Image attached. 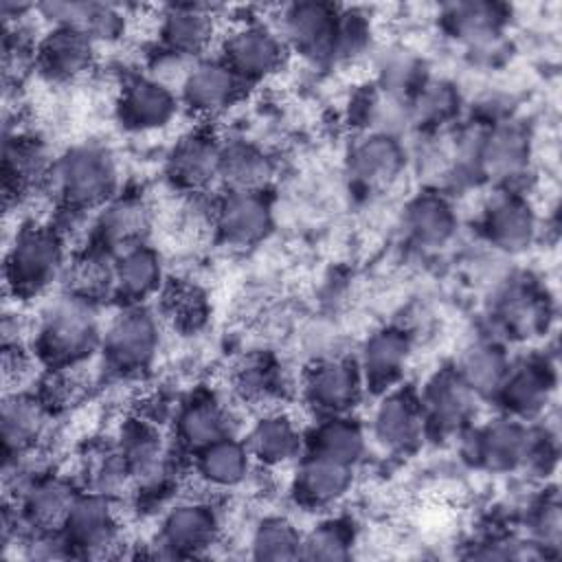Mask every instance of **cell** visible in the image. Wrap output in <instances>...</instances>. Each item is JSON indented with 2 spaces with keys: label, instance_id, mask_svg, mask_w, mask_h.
Listing matches in <instances>:
<instances>
[{
  "label": "cell",
  "instance_id": "6da1fadb",
  "mask_svg": "<svg viewBox=\"0 0 562 562\" xmlns=\"http://www.w3.org/2000/svg\"><path fill=\"white\" fill-rule=\"evenodd\" d=\"M97 303L72 292L53 299L37 325V349L42 358L55 367H68L99 345Z\"/></svg>",
  "mask_w": 562,
  "mask_h": 562
},
{
  "label": "cell",
  "instance_id": "7a4b0ae2",
  "mask_svg": "<svg viewBox=\"0 0 562 562\" xmlns=\"http://www.w3.org/2000/svg\"><path fill=\"white\" fill-rule=\"evenodd\" d=\"M119 167L114 156L94 143L68 149L53 171V187L66 209L90 211L114 198Z\"/></svg>",
  "mask_w": 562,
  "mask_h": 562
},
{
  "label": "cell",
  "instance_id": "3957f363",
  "mask_svg": "<svg viewBox=\"0 0 562 562\" xmlns=\"http://www.w3.org/2000/svg\"><path fill=\"white\" fill-rule=\"evenodd\" d=\"M64 237L57 228L24 226L7 252L4 277L15 296L44 292L64 270Z\"/></svg>",
  "mask_w": 562,
  "mask_h": 562
},
{
  "label": "cell",
  "instance_id": "277c9868",
  "mask_svg": "<svg viewBox=\"0 0 562 562\" xmlns=\"http://www.w3.org/2000/svg\"><path fill=\"white\" fill-rule=\"evenodd\" d=\"M160 347V325L143 305H127L103 334V353L112 369L136 373L147 369Z\"/></svg>",
  "mask_w": 562,
  "mask_h": 562
},
{
  "label": "cell",
  "instance_id": "5b68a950",
  "mask_svg": "<svg viewBox=\"0 0 562 562\" xmlns=\"http://www.w3.org/2000/svg\"><path fill=\"white\" fill-rule=\"evenodd\" d=\"M340 13L325 2L290 4L281 18V33L290 46L310 59L338 57Z\"/></svg>",
  "mask_w": 562,
  "mask_h": 562
},
{
  "label": "cell",
  "instance_id": "8992f818",
  "mask_svg": "<svg viewBox=\"0 0 562 562\" xmlns=\"http://www.w3.org/2000/svg\"><path fill=\"white\" fill-rule=\"evenodd\" d=\"M61 531L72 553H108V549L119 542V518L114 512V501L99 492H79Z\"/></svg>",
  "mask_w": 562,
  "mask_h": 562
},
{
  "label": "cell",
  "instance_id": "52a82bcc",
  "mask_svg": "<svg viewBox=\"0 0 562 562\" xmlns=\"http://www.w3.org/2000/svg\"><path fill=\"white\" fill-rule=\"evenodd\" d=\"M246 81L220 57L191 64L180 94L189 110L202 116H215L233 108L244 94Z\"/></svg>",
  "mask_w": 562,
  "mask_h": 562
},
{
  "label": "cell",
  "instance_id": "ba28073f",
  "mask_svg": "<svg viewBox=\"0 0 562 562\" xmlns=\"http://www.w3.org/2000/svg\"><path fill=\"white\" fill-rule=\"evenodd\" d=\"M222 59L244 79L257 81L272 75L283 61V42L259 22H246L231 31L222 46Z\"/></svg>",
  "mask_w": 562,
  "mask_h": 562
},
{
  "label": "cell",
  "instance_id": "9c48e42d",
  "mask_svg": "<svg viewBox=\"0 0 562 562\" xmlns=\"http://www.w3.org/2000/svg\"><path fill=\"white\" fill-rule=\"evenodd\" d=\"M272 226V209L263 193L228 191L215 202L213 228L217 237L237 248L257 244Z\"/></svg>",
  "mask_w": 562,
  "mask_h": 562
},
{
  "label": "cell",
  "instance_id": "30bf717a",
  "mask_svg": "<svg viewBox=\"0 0 562 562\" xmlns=\"http://www.w3.org/2000/svg\"><path fill=\"white\" fill-rule=\"evenodd\" d=\"M362 373L345 358H325L310 367L303 382L305 400L318 413L345 415L360 397Z\"/></svg>",
  "mask_w": 562,
  "mask_h": 562
},
{
  "label": "cell",
  "instance_id": "8fae6325",
  "mask_svg": "<svg viewBox=\"0 0 562 562\" xmlns=\"http://www.w3.org/2000/svg\"><path fill=\"white\" fill-rule=\"evenodd\" d=\"M531 432L512 419H496L476 430L468 441V457L492 472L516 470L533 457Z\"/></svg>",
  "mask_w": 562,
  "mask_h": 562
},
{
  "label": "cell",
  "instance_id": "7c38bea8",
  "mask_svg": "<svg viewBox=\"0 0 562 562\" xmlns=\"http://www.w3.org/2000/svg\"><path fill=\"white\" fill-rule=\"evenodd\" d=\"M474 393L465 386L457 371L443 369L435 373L419 400L424 428L437 435H450L459 430L472 415Z\"/></svg>",
  "mask_w": 562,
  "mask_h": 562
},
{
  "label": "cell",
  "instance_id": "4fadbf2b",
  "mask_svg": "<svg viewBox=\"0 0 562 562\" xmlns=\"http://www.w3.org/2000/svg\"><path fill=\"white\" fill-rule=\"evenodd\" d=\"M404 167L402 145L386 132H373L353 143L347 156V171L356 187L378 191L397 180Z\"/></svg>",
  "mask_w": 562,
  "mask_h": 562
},
{
  "label": "cell",
  "instance_id": "5bb4252c",
  "mask_svg": "<svg viewBox=\"0 0 562 562\" xmlns=\"http://www.w3.org/2000/svg\"><path fill=\"white\" fill-rule=\"evenodd\" d=\"M217 516L204 503H180L167 512L160 525V547L167 555L191 558L209 549L217 536Z\"/></svg>",
  "mask_w": 562,
  "mask_h": 562
},
{
  "label": "cell",
  "instance_id": "9a60e30c",
  "mask_svg": "<svg viewBox=\"0 0 562 562\" xmlns=\"http://www.w3.org/2000/svg\"><path fill=\"white\" fill-rule=\"evenodd\" d=\"M77 487L64 479L44 474L37 476L15 501L24 527L31 531H61L77 501Z\"/></svg>",
  "mask_w": 562,
  "mask_h": 562
},
{
  "label": "cell",
  "instance_id": "2e32d148",
  "mask_svg": "<svg viewBox=\"0 0 562 562\" xmlns=\"http://www.w3.org/2000/svg\"><path fill=\"white\" fill-rule=\"evenodd\" d=\"M119 452L130 468L134 483L158 487L169 474V452L160 432L143 419H132L121 428Z\"/></svg>",
  "mask_w": 562,
  "mask_h": 562
},
{
  "label": "cell",
  "instance_id": "e0dca14e",
  "mask_svg": "<svg viewBox=\"0 0 562 562\" xmlns=\"http://www.w3.org/2000/svg\"><path fill=\"white\" fill-rule=\"evenodd\" d=\"M222 145L209 132L187 134L169 154V178L189 193L204 191L211 182L220 180Z\"/></svg>",
  "mask_w": 562,
  "mask_h": 562
},
{
  "label": "cell",
  "instance_id": "ac0fdd59",
  "mask_svg": "<svg viewBox=\"0 0 562 562\" xmlns=\"http://www.w3.org/2000/svg\"><path fill=\"white\" fill-rule=\"evenodd\" d=\"M178 112L173 90L151 77L132 79L119 99V119L125 127L147 132L165 127Z\"/></svg>",
  "mask_w": 562,
  "mask_h": 562
},
{
  "label": "cell",
  "instance_id": "d6986e66",
  "mask_svg": "<svg viewBox=\"0 0 562 562\" xmlns=\"http://www.w3.org/2000/svg\"><path fill=\"white\" fill-rule=\"evenodd\" d=\"M37 9L55 26L75 29L88 35L94 44L116 42L125 33V15L114 4L86 0H50L40 4Z\"/></svg>",
  "mask_w": 562,
  "mask_h": 562
},
{
  "label": "cell",
  "instance_id": "ffe728a7",
  "mask_svg": "<svg viewBox=\"0 0 562 562\" xmlns=\"http://www.w3.org/2000/svg\"><path fill=\"white\" fill-rule=\"evenodd\" d=\"M536 226L531 204L509 191L496 195L483 215V231L487 239L505 252L525 250L536 237Z\"/></svg>",
  "mask_w": 562,
  "mask_h": 562
},
{
  "label": "cell",
  "instance_id": "44dd1931",
  "mask_svg": "<svg viewBox=\"0 0 562 562\" xmlns=\"http://www.w3.org/2000/svg\"><path fill=\"white\" fill-rule=\"evenodd\" d=\"M94 59V42L75 31L55 26L35 48L40 70L53 81H70L81 77Z\"/></svg>",
  "mask_w": 562,
  "mask_h": 562
},
{
  "label": "cell",
  "instance_id": "7402d4cb",
  "mask_svg": "<svg viewBox=\"0 0 562 562\" xmlns=\"http://www.w3.org/2000/svg\"><path fill=\"white\" fill-rule=\"evenodd\" d=\"M48 424V402L24 391L4 395L0 411V435L4 454L31 452Z\"/></svg>",
  "mask_w": 562,
  "mask_h": 562
},
{
  "label": "cell",
  "instance_id": "603a6c76",
  "mask_svg": "<svg viewBox=\"0 0 562 562\" xmlns=\"http://www.w3.org/2000/svg\"><path fill=\"white\" fill-rule=\"evenodd\" d=\"M551 391L553 373L549 364L542 360H522L520 364L509 367L496 393V400L514 417L527 419L544 408Z\"/></svg>",
  "mask_w": 562,
  "mask_h": 562
},
{
  "label": "cell",
  "instance_id": "cb8c5ba5",
  "mask_svg": "<svg viewBox=\"0 0 562 562\" xmlns=\"http://www.w3.org/2000/svg\"><path fill=\"white\" fill-rule=\"evenodd\" d=\"M424 430L419 400L408 391H393L382 397L373 413V437L389 450L406 452L417 446Z\"/></svg>",
  "mask_w": 562,
  "mask_h": 562
},
{
  "label": "cell",
  "instance_id": "d4e9b609",
  "mask_svg": "<svg viewBox=\"0 0 562 562\" xmlns=\"http://www.w3.org/2000/svg\"><path fill=\"white\" fill-rule=\"evenodd\" d=\"M53 171L55 160L50 158L42 140L26 134L7 136L2 151V176L7 195H18L53 180Z\"/></svg>",
  "mask_w": 562,
  "mask_h": 562
},
{
  "label": "cell",
  "instance_id": "484cf974",
  "mask_svg": "<svg viewBox=\"0 0 562 562\" xmlns=\"http://www.w3.org/2000/svg\"><path fill=\"white\" fill-rule=\"evenodd\" d=\"M213 31V15L202 4H169L158 26L162 48L187 59H193L209 46Z\"/></svg>",
  "mask_w": 562,
  "mask_h": 562
},
{
  "label": "cell",
  "instance_id": "4316f807",
  "mask_svg": "<svg viewBox=\"0 0 562 562\" xmlns=\"http://www.w3.org/2000/svg\"><path fill=\"white\" fill-rule=\"evenodd\" d=\"M351 468L329 457L310 452L299 465L294 494L307 507H327L340 501L351 487Z\"/></svg>",
  "mask_w": 562,
  "mask_h": 562
},
{
  "label": "cell",
  "instance_id": "83f0119b",
  "mask_svg": "<svg viewBox=\"0 0 562 562\" xmlns=\"http://www.w3.org/2000/svg\"><path fill=\"white\" fill-rule=\"evenodd\" d=\"M479 167L498 180H512L527 169L529 138L516 123L494 125L479 143Z\"/></svg>",
  "mask_w": 562,
  "mask_h": 562
},
{
  "label": "cell",
  "instance_id": "f1b7e54d",
  "mask_svg": "<svg viewBox=\"0 0 562 562\" xmlns=\"http://www.w3.org/2000/svg\"><path fill=\"white\" fill-rule=\"evenodd\" d=\"M411 353V340L402 329L384 327L371 334L362 347L360 373L371 389L391 386L404 371Z\"/></svg>",
  "mask_w": 562,
  "mask_h": 562
},
{
  "label": "cell",
  "instance_id": "f546056e",
  "mask_svg": "<svg viewBox=\"0 0 562 562\" xmlns=\"http://www.w3.org/2000/svg\"><path fill=\"white\" fill-rule=\"evenodd\" d=\"M231 426L228 408L213 395H195L182 404L176 417L178 441L195 452L222 437H228Z\"/></svg>",
  "mask_w": 562,
  "mask_h": 562
},
{
  "label": "cell",
  "instance_id": "4dcf8cb0",
  "mask_svg": "<svg viewBox=\"0 0 562 562\" xmlns=\"http://www.w3.org/2000/svg\"><path fill=\"white\" fill-rule=\"evenodd\" d=\"M147 226L149 211L140 198H112L108 204H103V211L94 222L97 244L108 252H121L127 246L140 244V237L147 231Z\"/></svg>",
  "mask_w": 562,
  "mask_h": 562
},
{
  "label": "cell",
  "instance_id": "1f68e13d",
  "mask_svg": "<svg viewBox=\"0 0 562 562\" xmlns=\"http://www.w3.org/2000/svg\"><path fill=\"white\" fill-rule=\"evenodd\" d=\"M162 281V266L156 250L145 244L123 248L114 257V294L130 305L151 296Z\"/></svg>",
  "mask_w": 562,
  "mask_h": 562
},
{
  "label": "cell",
  "instance_id": "d6a6232c",
  "mask_svg": "<svg viewBox=\"0 0 562 562\" xmlns=\"http://www.w3.org/2000/svg\"><path fill=\"white\" fill-rule=\"evenodd\" d=\"M274 176L272 158L246 140H233L222 145L220 180L228 191L263 193Z\"/></svg>",
  "mask_w": 562,
  "mask_h": 562
},
{
  "label": "cell",
  "instance_id": "836d02e7",
  "mask_svg": "<svg viewBox=\"0 0 562 562\" xmlns=\"http://www.w3.org/2000/svg\"><path fill=\"white\" fill-rule=\"evenodd\" d=\"M252 454L233 435L213 441L195 452V468L204 483L213 487H235L246 481Z\"/></svg>",
  "mask_w": 562,
  "mask_h": 562
},
{
  "label": "cell",
  "instance_id": "e575fe53",
  "mask_svg": "<svg viewBox=\"0 0 562 562\" xmlns=\"http://www.w3.org/2000/svg\"><path fill=\"white\" fill-rule=\"evenodd\" d=\"M443 22L454 37L481 46L501 35L507 22V7L485 0L457 2L446 9Z\"/></svg>",
  "mask_w": 562,
  "mask_h": 562
},
{
  "label": "cell",
  "instance_id": "d590c367",
  "mask_svg": "<svg viewBox=\"0 0 562 562\" xmlns=\"http://www.w3.org/2000/svg\"><path fill=\"white\" fill-rule=\"evenodd\" d=\"M246 446L252 459L266 465H281L292 461L301 450V432L283 413H268L248 432Z\"/></svg>",
  "mask_w": 562,
  "mask_h": 562
},
{
  "label": "cell",
  "instance_id": "8d00e7d4",
  "mask_svg": "<svg viewBox=\"0 0 562 562\" xmlns=\"http://www.w3.org/2000/svg\"><path fill=\"white\" fill-rule=\"evenodd\" d=\"M509 367L512 364L501 345L492 340H481L463 351L454 371L474 395L496 397Z\"/></svg>",
  "mask_w": 562,
  "mask_h": 562
},
{
  "label": "cell",
  "instance_id": "74e56055",
  "mask_svg": "<svg viewBox=\"0 0 562 562\" xmlns=\"http://www.w3.org/2000/svg\"><path fill=\"white\" fill-rule=\"evenodd\" d=\"M406 228L419 246L437 248L452 237L457 215L446 198L437 193H422L406 209Z\"/></svg>",
  "mask_w": 562,
  "mask_h": 562
},
{
  "label": "cell",
  "instance_id": "f35d334b",
  "mask_svg": "<svg viewBox=\"0 0 562 562\" xmlns=\"http://www.w3.org/2000/svg\"><path fill=\"white\" fill-rule=\"evenodd\" d=\"M310 446L312 452L353 468L362 459L367 441L362 428L353 419H347L345 415H331L314 428Z\"/></svg>",
  "mask_w": 562,
  "mask_h": 562
},
{
  "label": "cell",
  "instance_id": "ab89813d",
  "mask_svg": "<svg viewBox=\"0 0 562 562\" xmlns=\"http://www.w3.org/2000/svg\"><path fill=\"white\" fill-rule=\"evenodd\" d=\"M68 292L92 303L114 294V257L99 246L83 252L68 270Z\"/></svg>",
  "mask_w": 562,
  "mask_h": 562
},
{
  "label": "cell",
  "instance_id": "60d3db41",
  "mask_svg": "<svg viewBox=\"0 0 562 562\" xmlns=\"http://www.w3.org/2000/svg\"><path fill=\"white\" fill-rule=\"evenodd\" d=\"M301 542L303 536L290 520L281 516H270L255 527L250 549L255 560L285 562L301 558Z\"/></svg>",
  "mask_w": 562,
  "mask_h": 562
},
{
  "label": "cell",
  "instance_id": "b9f144b4",
  "mask_svg": "<svg viewBox=\"0 0 562 562\" xmlns=\"http://www.w3.org/2000/svg\"><path fill=\"white\" fill-rule=\"evenodd\" d=\"M496 312L509 331L527 336L542 321V301L529 285L516 283L501 294Z\"/></svg>",
  "mask_w": 562,
  "mask_h": 562
},
{
  "label": "cell",
  "instance_id": "7bdbcfd3",
  "mask_svg": "<svg viewBox=\"0 0 562 562\" xmlns=\"http://www.w3.org/2000/svg\"><path fill=\"white\" fill-rule=\"evenodd\" d=\"M235 386L244 400L270 402L283 393V371L274 360L257 356L237 369Z\"/></svg>",
  "mask_w": 562,
  "mask_h": 562
},
{
  "label": "cell",
  "instance_id": "ee69618b",
  "mask_svg": "<svg viewBox=\"0 0 562 562\" xmlns=\"http://www.w3.org/2000/svg\"><path fill=\"white\" fill-rule=\"evenodd\" d=\"M351 531L340 520H327L314 527L301 542V560L342 562L351 555Z\"/></svg>",
  "mask_w": 562,
  "mask_h": 562
},
{
  "label": "cell",
  "instance_id": "f6af8a7d",
  "mask_svg": "<svg viewBox=\"0 0 562 562\" xmlns=\"http://www.w3.org/2000/svg\"><path fill=\"white\" fill-rule=\"evenodd\" d=\"M165 312L180 329H198L209 314L206 296L200 288L189 283H176L165 292Z\"/></svg>",
  "mask_w": 562,
  "mask_h": 562
},
{
  "label": "cell",
  "instance_id": "bcb514c9",
  "mask_svg": "<svg viewBox=\"0 0 562 562\" xmlns=\"http://www.w3.org/2000/svg\"><path fill=\"white\" fill-rule=\"evenodd\" d=\"M88 476H90V487L92 492H99L108 498H116L119 494H123L132 483V474L127 463L123 461L119 448L114 450H105L101 452L88 468Z\"/></svg>",
  "mask_w": 562,
  "mask_h": 562
},
{
  "label": "cell",
  "instance_id": "7dc6e473",
  "mask_svg": "<svg viewBox=\"0 0 562 562\" xmlns=\"http://www.w3.org/2000/svg\"><path fill=\"white\" fill-rule=\"evenodd\" d=\"M426 90L419 92V114L428 119H443L452 112L454 105V92L448 86L441 83H430L424 86Z\"/></svg>",
  "mask_w": 562,
  "mask_h": 562
},
{
  "label": "cell",
  "instance_id": "c3c4849f",
  "mask_svg": "<svg viewBox=\"0 0 562 562\" xmlns=\"http://www.w3.org/2000/svg\"><path fill=\"white\" fill-rule=\"evenodd\" d=\"M533 533L542 544H558L560 540V509L555 503H544L533 518Z\"/></svg>",
  "mask_w": 562,
  "mask_h": 562
},
{
  "label": "cell",
  "instance_id": "681fc988",
  "mask_svg": "<svg viewBox=\"0 0 562 562\" xmlns=\"http://www.w3.org/2000/svg\"><path fill=\"white\" fill-rule=\"evenodd\" d=\"M29 371V356L22 345H2V375L4 382H20Z\"/></svg>",
  "mask_w": 562,
  "mask_h": 562
},
{
  "label": "cell",
  "instance_id": "f907efd6",
  "mask_svg": "<svg viewBox=\"0 0 562 562\" xmlns=\"http://www.w3.org/2000/svg\"><path fill=\"white\" fill-rule=\"evenodd\" d=\"M520 544L512 542V540H492L481 544V549L472 551L474 558H483V560H507V558H522V553L518 551Z\"/></svg>",
  "mask_w": 562,
  "mask_h": 562
}]
</instances>
